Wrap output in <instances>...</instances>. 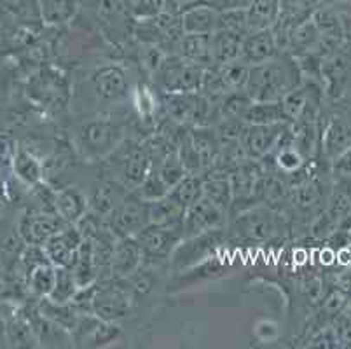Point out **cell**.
Masks as SVG:
<instances>
[{
    "label": "cell",
    "mask_w": 351,
    "mask_h": 349,
    "mask_svg": "<svg viewBox=\"0 0 351 349\" xmlns=\"http://www.w3.org/2000/svg\"><path fill=\"white\" fill-rule=\"evenodd\" d=\"M162 5L165 0H138V4L135 5V16L142 19H154L162 11Z\"/></svg>",
    "instance_id": "ee69618b"
},
{
    "label": "cell",
    "mask_w": 351,
    "mask_h": 349,
    "mask_svg": "<svg viewBox=\"0 0 351 349\" xmlns=\"http://www.w3.org/2000/svg\"><path fill=\"white\" fill-rule=\"evenodd\" d=\"M180 56L199 67H210L212 56V34H186L180 40Z\"/></svg>",
    "instance_id": "d6986e66"
},
{
    "label": "cell",
    "mask_w": 351,
    "mask_h": 349,
    "mask_svg": "<svg viewBox=\"0 0 351 349\" xmlns=\"http://www.w3.org/2000/svg\"><path fill=\"white\" fill-rule=\"evenodd\" d=\"M222 81H224L226 88L229 91H234V89H245L248 81V72H250V67L247 63H243L241 60H234V62L224 63V65H217Z\"/></svg>",
    "instance_id": "d590c367"
},
{
    "label": "cell",
    "mask_w": 351,
    "mask_h": 349,
    "mask_svg": "<svg viewBox=\"0 0 351 349\" xmlns=\"http://www.w3.org/2000/svg\"><path fill=\"white\" fill-rule=\"evenodd\" d=\"M135 238L142 246L143 257L162 258L173 252L175 246L184 238V232L182 229H175V227L149 224L140 230L138 234H135Z\"/></svg>",
    "instance_id": "30bf717a"
},
{
    "label": "cell",
    "mask_w": 351,
    "mask_h": 349,
    "mask_svg": "<svg viewBox=\"0 0 351 349\" xmlns=\"http://www.w3.org/2000/svg\"><path fill=\"white\" fill-rule=\"evenodd\" d=\"M151 288H152V281L149 280L147 274H138V276L135 278V281L132 283V290H135V292L138 293H147Z\"/></svg>",
    "instance_id": "c3c4849f"
},
{
    "label": "cell",
    "mask_w": 351,
    "mask_h": 349,
    "mask_svg": "<svg viewBox=\"0 0 351 349\" xmlns=\"http://www.w3.org/2000/svg\"><path fill=\"white\" fill-rule=\"evenodd\" d=\"M132 287H126L121 278L95 283L91 311L105 322L116 323L132 309Z\"/></svg>",
    "instance_id": "7a4b0ae2"
},
{
    "label": "cell",
    "mask_w": 351,
    "mask_h": 349,
    "mask_svg": "<svg viewBox=\"0 0 351 349\" xmlns=\"http://www.w3.org/2000/svg\"><path fill=\"white\" fill-rule=\"evenodd\" d=\"M154 168L158 169L159 177H161L162 182L170 187V191L182 180V178L186 177V175H189L186 166H184V163H182L180 158H178L177 150L168 154V156H166L159 165H156Z\"/></svg>",
    "instance_id": "74e56055"
},
{
    "label": "cell",
    "mask_w": 351,
    "mask_h": 349,
    "mask_svg": "<svg viewBox=\"0 0 351 349\" xmlns=\"http://www.w3.org/2000/svg\"><path fill=\"white\" fill-rule=\"evenodd\" d=\"M149 217H151V224H156V226L182 229L186 208H182L170 196H165L161 200L149 203Z\"/></svg>",
    "instance_id": "d4e9b609"
},
{
    "label": "cell",
    "mask_w": 351,
    "mask_h": 349,
    "mask_svg": "<svg viewBox=\"0 0 351 349\" xmlns=\"http://www.w3.org/2000/svg\"><path fill=\"white\" fill-rule=\"evenodd\" d=\"M11 154H16L14 149H12V143L9 142L8 136H0V156L8 158Z\"/></svg>",
    "instance_id": "681fc988"
},
{
    "label": "cell",
    "mask_w": 351,
    "mask_h": 349,
    "mask_svg": "<svg viewBox=\"0 0 351 349\" xmlns=\"http://www.w3.org/2000/svg\"><path fill=\"white\" fill-rule=\"evenodd\" d=\"M112 229L116 236H135L151 224L149 201L142 200L135 191L126 194L124 201L114 213Z\"/></svg>",
    "instance_id": "8992f818"
},
{
    "label": "cell",
    "mask_w": 351,
    "mask_h": 349,
    "mask_svg": "<svg viewBox=\"0 0 351 349\" xmlns=\"http://www.w3.org/2000/svg\"><path fill=\"white\" fill-rule=\"evenodd\" d=\"M152 159L143 145L130 143L123 154H121V175L123 184L132 187L133 191L140 187L145 177L152 169Z\"/></svg>",
    "instance_id": "5bb4252c"
},
{
    "label": "cell",
    "mask_w": 351,
    "mask_h": 349,
    "mask_svg": "<svg viewBox=\"0 0 351 349\" xmlns=\"http://www.w3.org/2000/svg\"><path fill=\"white\" fill-rule=\"evenodd\" d=\"M302 161H304V156L299 152V149L293 145V140L290 143H285V145L280 147V152L276 156V163H278L280 169L287 173L298 171L302 166Z\"/></svg>",
    "instance_id": "60d3db41"
},
{
    "label": "cell",
    "mask_w": 351,
    "mask_h": 349,
    "mask_svg": "<svg viewBox=\"0 0 351 349\" xmlns=\"http://www.w3.org/2000/svg\"><path fill=\"white\" fill-rule=\"evenodd\" d=\"M282 14V2L280 0H254L247 11L248 30H267L276 25Z\"/></svg>",
    "instance_id": "7402d4cb"
},
{
    "label": "cell",
    "mask_w": 351,
    "mask_h": 349,
    "mask_svg": "<svg viewBox=\"0 0 351 349\" xmlns=\"http://www.w3.org/2000/svg\"><path fill=\"white\" fill-rule=\"evenodd\" d=\"M135 105L138 108V114L142 117H151L156 110V101L154 96L151 95V91L145 88V86H140L135 93Z\"/></svg>",
    "instance_id": "7bdbcfd3"
},
{
    "label": "cell",
    "mask_w": 351,
    "mask_h": 349,
    "mask_svg": "<svg viewBox=\"0 0 351 349\" xmlns=\"http://www.w3.org/2000/svg\"><path fill=\"white\" fill-rule=\"evenodd\" d=\"M12 169H14L16 177L27 185H39L43 182V165L27 150H18L12 156Z\"/></svg>",
    "instance_id": "f546056e"
},
{
    "label": "cell",
    "mask_w": 351,
    "mask_h": 349,
    "mask_svg": "<svg viewBox=\"0 0 351 349\" xmlns=\"http://www.w3.org/2000/svg\"><path fill=\"white\" fill-rule=\"evenodd\" d=\"M283 134L282 123L278 124H247L239 134V147L248 159L266 158L276 147Z\"/></svg>",
    "instance_id": "52a82bcc"
},
{
    "label": "cell",
    "mask_w": 351,
    "mask_h": 349,
    "mask_svg": "<svg viewBox=\"0 0 351 349\" xmlns=\"http://www.w3.org/2000/svg\"><path fill=\"white\" fill-rule=\"evenodd\" d=\"M39 313L53 323H56L65 332H70V334L75 328L79 316H81V313L75 309L72 302H56V300L49 299V297L40 299Z\"/></svg>",
    "instance_id": "603a6c76"
},
{
    "label": "cell",
    "mask_w": 351,
    "mask_h": 349,
    "mask_svg": "<svg viewBox=\"0 0 351 349\" xmlns=\"http://www.w3.org/2000/svg\"><path fill=\"white\" fill-rule=\"evenodd\" d=\"M229 180H231L232 187V201L252 200L258 192H263V171L255 165L254 159H248L243 165H238Z\"/></svg>",
    "instance_id": "ac0fdd59"
},
{
    "label": "cell",
    "mask_w": 351,
    "mask_h": 349,
    "mask_svg": "<svg viewBox=\"0 0 351 349\" xmlns=\"http://www.w3.org/2000/svg\"><path fill=\"white\" fill-rule=\"evenodd\" d=\"M189 139L193 142L194 149L199 154L203 168L212 166L217 161V158H219L220 149H222L219 136L213 131L206 130V128H196V130L189 133Z\"/></svg>",
    "instance_id": "83f0119b"
},
{
    "label": "cell",
    "mask_w": 351,
    "mask_h": 349,
    "mask_svg": "<svg viewBox=\"0 0 351 349\" xmlns=\"http://www.w3.org/2000/svg\"><path fill=\"white\" fill-rule=\"evenodd\" d=\"M313 23L317 25L320 32L322 43L328 44L330 47H336L337 43L343 38V25L337 14L330 9H320L313 14Z\"/></svg>",
    "instance_id": "4dcf8cb0"
},
{
    "label": "cell",
    "mask_w": 351,
    "mask_h": 349,
    "mask_svg": "<svg viewBox=\"0 0 351 349\" xmlns=\"http://www.w3.org/2000/svg\"><path fill=\"white\" fill-rule=\"evenodd\" d=\"M165 58L166 56L158 49V47H149V49L143 53V65H145V69H149V72L156 73L159 67H161Z\"/></svg>",
    "instance_id": "f6af8a7d"
},
{
    "label": "cell",
    "mask_w": 351,
    "mask_h": 349,
    "mask_svg": "<svg viewBox=\"0 0 351 349\" xmlns=\"http://www.w3.org/2000/svg\"><path fill=\"white\" fill-rule=\"evenodd\" d=\"M334 257H336V255H334V252H332L330 248L324 250V252H322V264H332V262H334Z\"/></svg>",
    "instance_id": "f907efd6"
},
{
    "label": "cell",
    "mask_w": 351,
    "mask_h": 349,
    "mask_svg": "<svg viewBox=\"0 0 351 349\" xmlns=\"http://www.w3.org/2000/svg\"><path fill=\"white\" fill-rule=\"evenodd\" d=\"M154 75L166 93H197L201 91L205 69L182 56H170L162 60Z\"/></svg>",
    "instance_id": "3957f363"
},
{
    "label": "cell",
    "mask_w": 351,
    "mask_h": 349,
    "mask_svg": "<svg viewBox=\"0 0 351 349\" xmlns=\"http://www.w3.org/2000/svg\"><path fill=\"white\" fill-rule=\"evenodd\" d=\"M243 34L229 30H215L212 34V56L215 65L239 60L241 44H243Z\"/></svg>",
    "instance_id": "ffe728a7"
},
{
    "label": "cell",
    "mask_w": 351,
    "mask_h": 349,
    "mask_svg": "<svg viewBox=\"0 0 351 349\" xmlns=\"http://www.w3.org/2000/svg\"><path fill=\"white\" fill-rule=\"evenodd\" d=\"M243 121L247 124H278L283 123L282 100L280 101H252L248 110L245 112Z\"/></svg>",
    "instance_id": "f1b7e54d"
},
{
    "label": "cell",
    "mask_w": 351,
    "mask_h": 349,
    "mask_svg": "<svg viewBox=\"0 0 351 349\" xmlns=\"http://www.w3.org/2000/svg\"><path fill=\"white\" fill-rule=\"evenodd\" d=\"M336 171L341 175H351V147L336 159Z\"/></svg>",
    "instance_id": "7dc6e473"
},
{
    "label": "cell",
    "mask_w": 351,
    "mask_h": 349,
    "mask_svg": "<svg viewBox=\"0 0 351 349\" xmlns=\"http://www.w3.org/2000/svg\"><path fill=\"white\" fill-rule=\"evenodd\" d=\"M77 292L79 285L75 278H73L72 269L56 267V283H54L49 299L56 300V302H72V299Z\"/></svg>",
    "instance_id": "e575fe53"
},
{
    "label": "cell",
    "mask_w": 351,
    "mask_h": 349,
    "mask_svg": "<svg viewBox=\"0 0 351 349\" xmlns=\"http://www.w3.org/2000/svg\"><path fill=\"white\" fill-rule=\"evenodd\" d=\"M126 185H121L116 180H104L93 189L89 197V208L101 219H112L117 208L124 201L128 192Z\"/></svg>",
    "instance_id": "e0dca14e"
},
{
    "label": "cell",
    "mask_w": 351,
    "mask_h": 349,
    "mask_svg": "<svg viewBox=\"0 0 351 349\" xmlns=\"http://www.w3.org/2000/svg\"><path fill=\"white\" fill-rule=\"evenodd\" d=\"M123 142V128L110 119H93L79 131V145L88 158H105Z\"/></svg>",
    "instance_id": "277c9868"
},
{
    "label": "cell",
    "mask_w": 351,
    "mask_h": 349,
    "mask_svg": "<svg viewBox=\"0 0 351 349\" xmlns=\"http://www.w3.org/2000/svg\"><path fill=\"white\" fill-rule=\"evenodd\" d=\"M283 114L287 121H299L308 112V96L302 89H293L282 98Z\"/></svg>",
    "instance_id": "ab89813d"
},
{
    "label": "cell",
    "mask_w": 351,
    "mask_h": 349,
    "mask_svg": "<svg viewBox=\"0 0 351 349\" xmlns=\"http://www.w3.org/2000/svg\"><path fill=\"white\" fill-rule=\"evenodd\" d=\"M324 306L325 309H327L328 315H339V313L343 311V307L346 306V299H344V296L341 292H332L330 296L325 299Z\"/></svg>",
    "instance_id": "bcb514c9"
},
{
    "label": "cell",
    "mask_w": 351,
    "mask_h": 349,
    "mask_svg": "<svg viewBox=\"0 0 351 349\" xmlns=\"http://www.w3.org/2000/svg\"><path fill=\"white\" fill-rule=\"evenodd\" d=\"M135 192L138 194L140 197H142V200H145L151 203V201H158V200H161V197L168 196L170 187H168V185L162 182V178L159 177L158 169L152 166L151 173H149V175L145 177V180L140 184V187L135 189Z\"/></svg>",
    "instance_id": "f35d334b"
},
{
    "label": "cell",
    "mask_w": 351,
    "mask_h": 349,
    "mask_svg": "<svg viewBox=\"0 0 351 349\" xmlns=\"http://www.w3.org/2000/svg\"><path fill=\"white\" fill-rule=\"evenodd\" d=\"M95 93L105 101H121L128 96V77L117 65L101 67L91 77Z\"/></svg>",
    "instance_id": "9a60e30c"
},
{
    "label": "cell",
    "mask_w": 351,
    "mask_h": 349,
    "mask_svg": "<svg viewBox=\"0 0 351 349\" xmlns=\"http://www.w3.org/2000/svg\"><path fill=\"white\" fill-rule=\"evenodd\" d=\"M168 196L187 210L203 197V180L197 178V175H191L189 173L168 192Z\"/></svg>",
    "instance_id": "836d02e7"
},
{
    "label": "cell",
    "mask_w": 351,
    "mask_h": 349,
    "mask_svg": "<svg viewBox=\"0 0 351 349\" xmlns=\"http://www.w3.org/2000/svg\"><path fill=\"white\" fill-rule=\"evenodd\" d=\"M252 98L248 96V93L245 89H234V91H229L224 95V100H222V114H224V119H239L243 121L245 112L248 110V107L252 105Z\"/></svg>",
    "instance_id": "8d00e7d4"
},
{
    "label": "cell",
    "mask_w": 351,
    "mask_h": 349,
    "mask_svg": "<svg viewBox=\"0 0 351 349\" xmlns=\"http://www.w3.org/2000/svg\"><path fill=\"white\" fill-rule=\"evenodd\" d=\"M276 47L278 46H276V40H274V35L271 28H267V30L250 32L243 38L239 60L247 63L248 67L269 62L271 58L276 56Z\"/></svg>",
    "instance_id": "2e32d148"
},
{
    "label": "cell",
    "mask_w": 351,
    "mask_h": 349,
    "mask_svg": "<svg viewBox=\"0 0 351 349\" xmlns=\"http://www.w3.org/2000/svg\"><path fill=\"white\" fill-rule=\"evenodd\" d=\"M89 201L79 189H63L56 194V213L66 224H77L88 213Z\"/></svg>",
    "instance_id": "44dd1931"
},
{
    "label": "cell",
    "mask_w": 351,
    "mask_h": 349,
    "mask_svg": "<svg viewBox=\"0 0 351 349\" xmlns=\"http://www.w3.org/2000/svg\"><path fill=\"white\" fill-rule=\"evenodd\" d=\"M82 239L84 238H82L77 226L75 224H66L62 230L51 236L43 245L47 261L56 265V267H72L75 258H77Z\"/></svg>",
    "instance_id": "ba28073f"
},
{
    "label": "cell",
    "mask_w": 351,
    "mask_h": 349,
    "mask_svg": "<svg viewBox=\"0 0 351 349\" xmlns=\"http://www.w3.org/2000/svg\"><path fill=\"white\" fill-rule=\"evenodd\" d=\"M203 196L212 201L220 210H228L232 204V187L229 177L224 175H212L203 180Z\"/></svg>",
    "instance_id": "d6a6232c"
},
{
    "label": "cell",
    "mask_w": 351,
    "mask_h": 349,
    "mask_svg": "<svg viewBox=\"0 0 351 349\" xmlns=\"http://www.w3.org/2000/svg\"><path fill=\"white\" fill-rule=\"evenodd\" d=\"M66 226L65 220L58 213H37V215H27L18 224V232L20 238L27 245H40L43 246L51 236H54L58 230Z\"/></svg>",
    "instance_id": "7c38bea8"
},
{
    "label": "cell",
    "mask_w": 351,
    "mask_h": 349,
    "mask_svg": "<svg viewBox=\"0 0 351 349\" xmlns=\"http://www.w3.org/2000/svg\"><path fill=\"white\" fill-rule=\"evenodd\" d=\"M234 229L243 238L264 241V239H269L274 234H278L280 220L271 210L255 208V210H250L238 217Z\"/></svg>",
    "instance_id": "8fae6325"
},
{
    "label": "cell",
    "mask_w": 351,
    "mask_h": 349,
    "mask_svg": "<svg viewBox=\"0 0 351 349\" xmlns=\"http://www.w3.org/2000/svg\"><path fill=\"white\" fill-rule=\"evenodd\" d=\"M224 210H220L217 204H213L212 201L203 196L196 204L186 210L182 232L186 238H196V236L205 234V232L217 230L224 224Z\"/></svg>",
    "instance_id": "9c48e42d"
},
{
    "label": "cell",
    "mask_w": 351,
    "mask_h": 349,
    "mask_svg": "<svg viewBox=\"0 0 351 349\" xmlns=\"http://www.w3.org/2000/svg\"><path fill=\"white\" fill-rule=\"evenodd\" d=\"M247 28V11H228L224 14H220L219 21H217V30H229L245 34Z\"/></svg>",
    "instance_id": "b9f144b4"
},
{
    "label": "cell",
    "mask_w": 351,
    "mask_h": 349,
    "mask_svg": "<svg viewBox=\"0 0 351 349\" xmlns=\"http://www.w3.org/2000/svg\"><path fill=\"white\" fill-rule=\"evenodd\" d=\"M27 281L32 293H35L40 299L49 297L51 292H53L54 283H56V265L51 264L49 261L43 262L27 274Z\"/></svg>",
    "instance_id": "1f68e13d"
},
{
    "label": "cell",
    "mask_w": 351,
    "mask_h": 349,
    "mask_svg": "<svg viewBox=\"0 0 351 349\" xmlns=\"http://www.w3.org/2000/svg\"><path fill=\"white\" fill-rule=\"evenodd\" d=\"M143 252L135 236H119L116 239L110 261V278H126L133 276L142 264Z\"/></svg>",
    "instance_id": "4fadbf2b"
},
{
    "label": "cell",
    "mask_w": 351,
    "mask_h": 349,
    "mask_svg": "<svg viewBox=\"0 0 351 349\" xmlns=\"http://www.w3.org/2000/svg\"><path fill=\"white\" fill-rule=\"evenodd\" d=\"M70 269H72L73 278L77 281L79 288H86L89 285L97 283L100 273H98L97 262H95V250L91 239H82L77 258H75Z\"/></svg>",
    "instance_id": "cb8c5ba5"
},
{
    "label": "cell",
    "mask_w": 351,
    "mask_h": 349,
    "mask_svg": "<svg viewBox=\"0 0 351 349\" xmlns=\"http://www.w3.org/2000/svg\"><path fill=\"white\" fill-rule=\"evenodd\" d=\"M219 16L212 9L201 8L189 9L182 16V32L184 34H213L217 30Z\"/></svg>",
    "instance_id": "4316f807"
},
{
    "label": "cell",
    "mask_w": 351,
    "mask_h": 349,
    "mask_svg": "<svg viewBox=\"0 0 351 349\" xmlns=\"http://www.w3.org/2000/svg\"><path fill=\"white\" fill-rule=\"evenodd\" d=\"M299 67L292 60H276L250 67L245 91L254 101H280L299 88Z\"/></svg>",
    "instance_id": "6da1fadb"
},
{
    "label": "cell",
    "mask_w": 351,
    "mask_h": 349,
    "mask_svg": "<svg viewBox=\"0 0 351 349\" xmlns=\"http://www.w3.org/2000/svg\"><path fill=\"white\" fill-rule=\"evenodd\" d=\"M322 145L327 158L336 161L344 150L351 147V124L344 121H332L322 136Z\"/></svg>",
    "instance_id": "484cf974"
},
{
    "label": "cell",
    "mask_w": 351,
    "mask_h": 349,
    "mask_svg": "<svg viewBox=\"0 0 351 349\" xmlns=\"http://www.w3.org/2000/svg\"><path fill=\"white\" fill-rule=\"evenodd\" d=\"M166 114L171 123L177 124H201L208 117L210 104L197 93H166Z\"/></svg>",
    "instance_id": "5b68a950"
}]
</instances>
